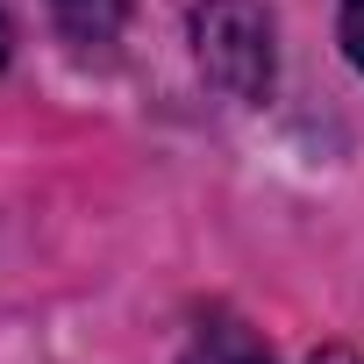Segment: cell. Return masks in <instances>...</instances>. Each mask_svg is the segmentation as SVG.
Returning <instances> with one entry per match:
<instances>
[{
  "instance_id": "obj_1",
  "label": "cell",
  "mask_w": 364,
  "mask_h": 364,
  "mask_svg": "<svg viewBox=\"0 0 364 364\" xmlns=\"http://www.w3.org/2000/svg\"><path fill=\"white\" fill-rule=\"evenodd\" d=\"M193 50H200V72L229 100L272 93V22L257 0H208L193 15Z\"/></svg>"
},
{
  "instance_id": "obj_2",
  "label": "cell",
  "mask_w": 364,
  "mask_h": 364,
  "mask_svg": "<svg viewBox=\"0 0 364 364\" xmlns=\"http://www.w3.org/2000/svg\"><path fill=\"white\" fill-rule=\"evenodd\" d=\"M50 8H58V29H65L72 43L100 50V43H114V36H122L129 0H50Z\"/></svg>"
},
{
  "instance_id": "obj_3",
  "label": "cell",
  "mask_w": 364,
  "mask_h": 364,
  "mask_svg": "<svg viewBox=\"0 0 364 364\" xmlns=\"http://www.w3.org/2000/svg\"><path fill=\"white\" fill-rule=\"evenodd\" d=\"M186 364H272L264 357V343L243 328V321H229V314H215L200 336H193V350H186Z\"/></svg>"
},
{
  "instance_id": "obj_5",
  "label": "cell",
  "mask_w": 364,
  "mask_h": 364,
  "mask_svg": "<svg viewBox=\"0 0 364 364\" xmlns=\"http://www.w3.org/2000/svg\"><path fill=\"white\" fill-rule=\"evenodd\" d=\"M314 364H364V357H357V350H321Z\"/></svg>"
},
{
  "instance_id": "obj_6",
  "label": "cell",
  "mask_w": 364,
  "mask_h": 364,
  "mask_svg": "<svg viewBox=\"0 0 364 364\" xmlns=\"http://www.w3.org/2000/svg\"><path fill=\"white\" fill-rule=\"evenodd\" d=\"M8 50H15V29H8V15H0V65H8Z\"/></svg>"
},
{
  "instance_id": "obj_4",
  "label": "cell",
  "mask_w": 364,
  "mask_h": 364,
  "mask_svg": "<svg viewBox=\"0 0 364 364\" xmlns=\"http://www.w3.org/2000/svg\"><path fill=\"white\" fill-rule=\"evenodd\" d=\"M343 50H350V65L364 72V0H343Z\"/></svg>"
}]
</instances>
